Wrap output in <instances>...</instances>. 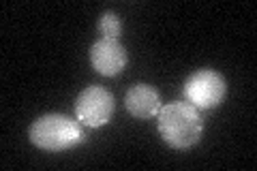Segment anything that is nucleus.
I'll list each match as a JSON object with an SVG mask.
<instances>
[{
  "label": "nucleus",
  "instance_id": "1",
  "mask_svg": "<svg viewBox=\"0 0 257 171\" xmlns=\"http://www.w3.org/2000/svg\"><path fill=\"white\" fill-rule=\"evenodd\" d=\"M157 128L163 141L176 150H189L202 139L204 122L197 107L191 103H167L157 113Z\"/></svg>",
  "mask_w": 257,
  "mask_h": 171
},
{
  "label": "nucleus",
  "instance_id": "2",
  "mask_svg": "<svg viewBox=\"0 0 257 171\" xmlns=\"http://www.w3.org/2000/svg\"><path fill=\"white\" fill-rule=\"evenodd\" d=\"M28 137L39 150L45 152H64L84 141L79 122L62 113H45L37 118L32 122Z\"/></svg>",
  "mask_w": 257,
  "mask_h": 171
},
{
  "label": "nucleus",
  "instance_id": "3",
  "mask_svg": "<svg viewBox=\"0 0 257 171\" xmlns=\"http://www.w3.org/2000/svg\"><path fill=\"white\" fill-rule=\"evenodd\" d=\"M116 109L114 94L101 86H88L75 99V116L77 122L90 128H99L111 120Z\"/></svg>",
  "mask_w": 257,
  "mask_h": 171
},
{
  "label": "nucleus",
  "instance_id": "4",
  "mask_svg": "<svg viewBox=\"0 0 257 171\" xmlns=\"http://www.w3.org/2000/svg\"><path fill=\"white\" fill-rule=\"evenodd\" d=\"M227 86L225 79L212 69H202L184 81V96L197 109H212L219 107L225 99Z\"/></svg>",
  "mask_w": 257,
  "mask_h": 171
},
{
  "label": "nucleus",
  "instance_id": "5",
  "mask_svg": "<svg viewBox=\"0 0 257 171\" xmlns=\"http://www.w3.org/2000/svg\"><path fill=\"white\" fill-rule=\"evenodd\" d=\"M126 52L118 41L101 39L90 45V64L92 69L103 77L118 75L126 67Z\"/></svg>",
  "mask_w": 257,
  "mask_h": 171
},
{
  "label": "nucleus",
  "instance_id": "6",
  "mask_svg": "<svg viewBox=\"0 0 257 171\" xmlns=\"http://www.w3.org/2000/svg\"><path fill=\"white\" fill-rule=\"evenodd\" d=\"M124 105L128 113L140 120L155 118L161 111V107H163L159 92L150 84H135L128 88V92L124 94Z\"/></svg>",
  "mask_w": 257,
  "mask_h": 171
},
{
  "label": "nucleus",
  "instance_id": "7",
  "mask_svg": "<svg viewBox=\"0 0 257 171\" xmlns=\"http://www.w3.org/2000/svg\"><path fill=\"white\" fill-rule=\"evenodd\" d=\"M120 30H122V26H120V20H118V15L114 11H105L99 18V32L103 35V39L118 41Z\"/></svg>",
  "mask_w": 257,
  "mask_h": 171
}]
</instances>
